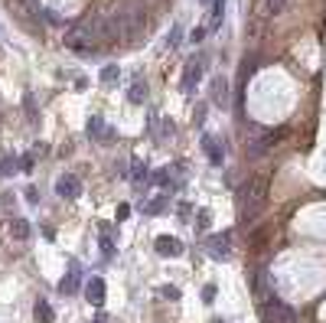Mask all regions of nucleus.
Instances as JSON below:
<instances>
[{"mask_svg": "<svg viewBox=\"0 0 326 323\" xmlns=\"http://www.w3.org/2000/svg\"><path fill=\"white\" fill-rule=\"evenodd\" d=\"M261 317H264V323H297L294 307L280 304L277 297H274V300H264V304H261Z\"/></svg>", "mask_w": 326, "mask_h": 323, "instance_id": "f257e3e1", "label": "nucleus"}, {"mask_svg": "<svg viewBox=\"0 0 326 323\" xmlns=\"http://www.w3.org/2000/svg\"><path fill=\"white\" fill-rule=\"evenodd\" d=\"M202 69H206V59H202V55H196V59L186 62V72H183V92H193V85L202 79Z\"/></svg>", "mask_w": 326, "mask_h": 323, "instance_id": "f03ea898", "label": "nucleus"}, {"mask_svg": "<svg viewBox=\"0 0 326 323\" xmlns=\"http://www.w3.org/2000/svg\"><path fill=\"white\" fill-rule=\"evenodd\" d=\"M55 193H59L62 199H75L78 193H82V183H78L75 173H62L59 180H55Z\"/></svg>", "mask_w": 326, "mask_h": 323, "instance_id": "7ed1b4c3", "label": "nucleus"}, {"mask_svg": "<svg viewBox=\"0 0 326 323\" xmlns=\"http://www.w3.org/2000/svg\"><path fill=\"white\" fill-rule=\"evenodd\" d=\"M157 255H163V258H179V255H183V245H179V238L160 235L157 238Z\"/></svg>", "mask_w": 326, "mask_h": 323, "instance_id": "20e7f679", "label": "nucleus"}, {"mask_svg": "<svg viewBox=\"0 0 326 323\" xmlns=\"http://www.w3.org/2000/svg\"><path fill=\"white\" fill-rule=\"evenodd\" d=\"M69 277H62V281H59V291H62V294H75L78 291V277H82V271H78V261L75 258H72L69 261Z\"/></svg>", "mask_w": 326, "mask_h": 323, "instance_id": "39448f33", "label": "nucleus"}, {"mask_svg": "<svg viewBox=\"0 0 326 323\" xmlns=\"http://www.w3.org/2000/svg\"><path fill=\"white\" fill-rule=\"evenodd\" d=\"M85 294H88V304L101 307V304H105V281H101V277H92V281L85 284Z\"/></svg>", "mask_w": 326, "mask_h": 323, "instance_id": "423d86ee", "label": "nucleus"}, {"mask_svg": "<svg viewBox=\"0 0 326 323\" xmlns=\"http://www.w3.org/2000/svg\"><path fill=\"white\" fill-rule=\"evenodd\" d=\"M212 102L222 105V108L228 105V82L222 79V75H216V79H212Z\"/></svg>", "mask_w": 326, "mask_h": 323, "instance_id": "0eeeda50", "label": "nucleus"}, {"mask_svg": "<svg viewBox=\"0 0 326 323\" xmlns=\"http://www.w3.org/2000/svg\"><path fill=\"white\" fill-rule=\"evenodd\" d=\"M209 255L212 258H228V232H222L209 242Z\"/></svg>", "mask_w": 326, "mask_h": 323, "instance_id": "6e6552de", "label": "nucleus"}, {"mask_svg": "<svg viewBox=\"0 0 326 323\" xmlns=\"http://www.w3.org/2000/svg\"><path fill=\"white\" fill-rule=\"evenodd\" d=\"M202 147H206V154H209V160H212V163H216V166H222V147L216 144V137H209V134H206V137H202Z\"/></svg>", "mask_w": 326, "mask_h": 323, "instance_id": "1a4fd4ad", "label": "nucleus"}, {"mask_svg": "<svg viewBox=\"0 0 326 323\" xmlns=\"http://www.w3.org/2000/svg\"><path fill=\"white\" fill-rule=\"evenodd\" d=\"M36 323H55V314H53V307H49V300H36Z\"/></svg>", "mask_w": 326, "mask_h": 323, "instance_id": "9d476101", "label": "nucleus"}, {"mask_svg": "<svg viewBox=\"0 0 326 323\" xmlns=\"http://www.w3.org/2000/svg\"><path fill=\"white\" fill-rule=\"evenodd\" d=\"M10 235L20 238V242L30 238V222H26V219H10Z\"/></svg>", "mask_w": 326, "mask_h": 323, "instance_id": "9b49d317", "label": "nucleus"}, {"mask_svg": "<svg viewBox=\"0 0 326 323\" xmlns=\"http://www.w3.org/2000/svg\"><path fill=\"white\" fill-rule=\"evenodd\" d=\"M127 98H131V102L134 105H140V102H144V98H147V82H134V85H131V92H127Z\"/></svg>", "mask_w": 326, "mask_h": 323, "instance_id": "f8f14e48", "label": "nucleus"}, {"mask_svg": "<svg viewBox=\"0 0 326 323\" xmlns=\"http://www.w3.org/2000/svg\"><path fill=\"white\" fill-rule=\"evenodd\" d=\"M147 163H140V160H134V170H131V180L134 183H147Z\"/></svg>", "mask_w": 326, "mask_h": 323, "instance_id": "ddd939ff", "label": "nucleus"}, {"mask_svg": "<svg viewBox=\"0 0 326 323\" xmlns=\"http://www.w3.org/2000/svg\"><path fill=\"white\" fill-rule=\"evenodd\" d=\"M222 16H225V0H212V26L222 23Z\"/></svg>", "mask_w": 326, "mask_h": 323, "instance_id": "4468645a", "label": "nucleus"}, {"mask_svg": "<svg viewBox=\"0 0 326 323\" xmlns=\"http://www.w3.org/2000/svg\"><path fill=\"white\" fill-rule=\"evenodd\" d=\"M101 131H105L101 114H92V121H88V137H101Z\"/></svg>", "mask_w": 326, "mask_h": 323, "instance_id": "2eb2a0df", "label": "nucleus"}, {"mask_svg": "<svg viewBox=\"0 0 326 323\" xmlns=\"http://www.w3.org/2000/svg\"><path fill=\"white\" fill-rule=\"evenodd\" d=\"M16 163H20L16 157H3V160H0V176H10L16 170Z\"/></svg>", "mask_w": 326, "mask_h": 323, "instance_id": "dca6fc26", "label": "nucleus"}, {"mask_svg": "<svg viewBox=\"0 0 326 323\" xmlns=\"http://www.w3.org/2000/svg\"><path fill=\"white\" fill-rule=\"evenodd\" d=\"M163 209H166V199H154V203L144 206V213H147V215H157V213H163Z\"/></svg>", "mask_w": 326, "mask_h": 323, "instance_id": "f3484780", "label": "nucleus"}, {"mask_svg": "<svg viewBox=\"0 0 326 323\" xmlns=\"http://www.w3.org/2000/svg\"><path fill=\"white\" fill-rule=\"evenodd\" d=\"M117 75H121V72H117V65H105V69H101V82H114Z\"/></svg>", "mask_w": 326, "mask_h": 323, "instance_id": "a211bd4d", "label": "nucleus"}, {"mask_svg": "<svg viewBox=\"0 0 326 323\" xmlns=\"http://www.w3.org/2000/svg\"><path fill=\"white\" fill-rule=\"evenodd\" d=\"M179 40H183V26H173L166 36V46H179Z\"/></svg>", "mask_w": 326, "mask_h": 323, "instance_id": "6ab92c4d", "label": "nucleus"}, {"mask_svg": "<svg viewBox=\"0 0 326 323\" xmlns=\"http://www.w3.org/2000/svg\"><path fill=\"white\" fill-rule=\"evenodd\" d=\"M154 183H157V186H173V180H170V173H166V170H157V173H154Z\"/></svg>", "mask_w": 326, "mask_h": 323, "instance_id": "aec40b11", "label": "nucleus"}, {"mask_svg": "<svg viewBox=\"0 0 326 323\" xmlns=\"http://www.w3.org/2000/svg\"><path fill=\"white\" fill-rule=\"evenodd\" d=\"M202 300H206V304L216 300V284H206V287H202Z\"/></svg>", "mask_w": 326, "mask_h": 323, "instance_id": "412c9836", "label": "nucleus"}, {"mask_svg": "<svg viewBox=\"0 0 326 323\" xmlns=\"http://www.w3.org/2000/svg\"><path fill=\"white\" fill-rule=\"evenodd\" d=\"M206 40V26H196L193 33H189V43H202Z\"/></svg>", "mask_w": 326, "mask_h": 323, "instance_id": "4be33fe9", "label": "nucleus"}, {"mask_svg": "<svg viewBox=\"0 0 326 323\" xmlns=\"http://www.w3.org/2000/svg\"><path fill=\"white\" fill-rule=\"evenodd\" d=\"M163 297H166V300H179V291H176V287H163Z\"/></svg>", "mask_w": 326, "mask_h": 323, "instance_id": "5701e85b", "label": "nucleus"}, {"mask_svg": "<svg viewBox=\"0 0 326 323\" xmlns=\"http://www.w3.org/2000/svg\"><path fill=\"white\" fill-rule=\"evenodd\" d=\"M196 225H199V229H209V213H206V209L199 213V219H196Z\"/></svg>", "mask_w": 326, "mask_h": 323, "instance_id": "b1692460", "label": "nucleus"}, {"mask_svg": "<svg viewBox=\"0 0 326 323\" xmlns=\"http://www.w3.org/2000/svg\"><path fill=\"white\" fill-rule=\"evenodd\" d=\"M280 7H284V0H268V7H264V10H268V13H277Z\"/></svg>", "mask_w": 326, "mask_h": 323, "instance_id": "393cba45", "label": "nucleus"}, {"mask_svg": "<svg viewBox=\"0 0 326 323\" xmlns=\"http://www.w3.org/2000/svg\"><path fill=\"white\" fill-rule=\"evenodd\" d=\"M26 111H30V118H36V105H33V95H26Z\"/></svg>", "mask_w": 326, "mask_h": 323, "instance_id": "a878e982", "label": "nucleus"}, {"mask_svg": "<svg viewBox=\"0 0 326 323\" xmlns=\"http://www.w3.org/2000/svg\"><path fill=\"white\" fill-rule=\"evenodd\" d=\"M127 213H131V206H117V222L127 219Z\"/></svg>", "mask_w": 326, "mask_h": 323, "instance_id": "bb28decb", "label": "nucleus"}, {"mask_svg": "<svg viewBox=\"0 0 326 323\" xmlns=\"http://www.w3.org/2000/svg\"><path fill=\"white\" fill-rule=\"evenodd\" d=\"M95 323H108V317H105V314H98V317H95Z\"/></svg>", "mask_w": 326, "mask_h": 323, "instance_id": "cd10ccee", "label": "nucleus"}, {"mask_svg": "<svg viewBox=\"0 0 326 323\" xmlns=\"http://www.w3.org/2000/svg\"><path fill=\"white\" fill-rule=\"evenodd\" d=\"M199 3H202V7H209V3H212V0H199Z\"/></svg>", "mask_w": 326, "mask_h": 323, "instance_id": "c85d7f7f", "label": "nucleus"}, {"mask_svg": "<svg viewBox=\"0 0 326 323\" xmlns=\"http://www.w3.org/2000/svg\"><path fill=\"white\" fill-rule=\"evenodd\" d=\"M216 323H225V320H216Z\"/></svg>", "mask_w": 326, "mask_h": 323, "instance_id": "c756f323", "label": "nucleus"}]
</instances>
